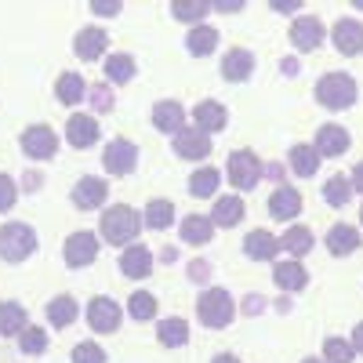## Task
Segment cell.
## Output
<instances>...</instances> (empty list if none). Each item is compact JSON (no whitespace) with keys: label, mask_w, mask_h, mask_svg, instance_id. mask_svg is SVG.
Here are the masks:
<instances>
[{"label":"cell","mask_w":363,"mask_h":363,"mask_svg":"<svg viewBox=\"0 0 363 363\" xmlns=\"http://www.w3.org/2000/svg\"><path fill=\"white\" fill-rule=\"evenodd\" d=\"M102 240L106 244H113V247H131L135 244V236L142 233V215L135 207H128V203H116V207H109L106 215H102Z\"/></svg>","instance_id":"cell-1"},{"label":"cell","mask_w":363,"mask_h":363,"mask_svg":"<svg viewBox=\"0 0 363 363\" xmlns=\"http://www.w3.org/2000/svg\"><path fill=\"white\" fill-rule=\"evenodd\" d=\"M316 102L323 106V109H335V113H342V109H349L352 102H356V80L349 77V73H323L320 80H316Z\"/></svg>","instance_id":"cell-2"},{"label":"cell","mask_w":363,"mask_h":363,"mask_svg":"<svg viewBox=\"0 0 363 363\" xmlns=\"http://www.w3.org/2000/svg\"><path fill=\"white\" fill-rule=\"evenodd\" d=\"M33 251H37V233H33V225H26V222L0 225V258H4V262L18 265V262H26Z\"/></svg>","instance_id":"cell-3"},{"label":"cell","mask_w":363,"mask_h":363,"mask_svg":"<svg viewBox=\"0 0 363 363\" xmlns=\"http://www.w3.org/2000/svg\"><path fill=\"white\" fill-rule=\"evenodd\" d=\"M196 313H200V323L211 327V330H222L229 327L236 306H233V294L222 291V287H207L200 298H196Z\"/></svg>","instance_id":"cell-4"},{"label":"cell","mask_w":363,"mask_h":363,"mask_svg":"<svg viewBox=\"0 0 363 363\" xmlns=\"http://www.w3.org/2000/svg\"><path fill=\"white\" fill-rule=\"evenodd\" d=\"M229 182L240 189V193H251L258 182H262V160L251 153V149H236V153H229Z\"/></svg>","instance_id":"cell-5"},{"label":"cell","mask_w":363,"mask_h":363,"mask_svg":"<svg viewBox=\"0 0 363 363\" xmlns=\"http://www.w3.org/2000/svg\"><path fill=\"white\" fill-rule=\"evenodd\" d=\"M55 149H58V138L48 124H33V128L22 131V153L29 160H51Z\"/></svg>","instance_id":"cell-6"},{"label":"cell","mask_w":363,"mask_h":363,"mask_svg":"<svg viewBox=\"0 0 363 363\" xmlns=\"http://www.w3.org/2000/svg\"><path fill=\"white\" fill-rule=\"evenodd\" d=\"M87 327L99 335H113L120 327V306L113 298H91L87 301Z\"/></svg>","instance_id":"cell-7"},{"label":"cell","mask_w":363,"mask_h":363,"mask_svg":"<svg viewBox=\"0 0 363 363\" xmlns=\"http://www.w3.org/2000/svg\"><path fill=\"white\" fill-rule=\"evenodd\" d=\"M138 164V149L128 142V138H116L106 145V153H102V167L109 174H131Z\"/></svg>","instance_id":"cell-8"},{"label":"cell","mask_w":363,"mask_h":363,"mask_svg":"<svg viewBox=\"0 0 363 363\" xmlns=\"http://www.w3.org/2000/svg\"><path fill=\"white\" fill-rule=\"evenodd\" d=\"M66 265H73V269H84V265H91L99 258V236L95 233H73L69 240H66Z\"/></svg>","instance_id":"cell-9"},{"label":"cell","mask_w":363,"mask_h":363,"mask_svg":"<svg viewBox=\"0 0 363 363\" xmlns=\"http://www.w3.org/2000/svg\"><path fill=\"white\" fill-rule=\"evenodd\" d=\"M291 44L298 51H316L323 44V22L313 18V15H301L291 22Z\"/></svg>","instance_id":"cell-10"},{"label":"cell","mask_w":363,"mask_h":363,"mask_svg":"<svg viewBox=\"0 0 363 363\" xmlns=\"http://www.w3.org/2000/svg\"><path fill=\"white\" fill-rule=\"evenodd\" d=\"M171 149L178 157H186V160H203L211 153V138L200 131V128H182L171 142Z\"/></svg>","instance_id":"cell-11"},{"label":"cell","mask_w":363,"mask_h":363,"mask_svg":"<svg viewBox=\"0 0 363 363\" xmlns=\"http://www.w3.org/2000/svg\"><path fill=\"white\" fill-rule=\"evenodd\" d=\"M106 196H109V186L102 178H80L77 186H73V203L80 207V211H95V207H102L106 203Z\"/></svg>","instance_id":"cell-12"},{"label":"cell","mask_w":363,"mask_h":363,"mask_svg":"<svg viewBox=\"0 0 363 363\" xmlns=\"http://www.w3.org/2000/svg\"><path fill=\"white\" fill-rule=\"evenodd\" d=\"M66 138H69L73 149L95 145V142H99V120H95V116H87V113H73V116H69V124H66Z\"/></svg>","instance_id":"cell-13"},{"label":"cell","mask_w":363,"mask_h":363,"mask_svg":"<svg viewBox=\"0 0 363 363\" xmlns=\"http://www.w3.org/2000/svg\"><path fill=\"white\" fill-rule=\"evenodd\" d=\"M106 48H109V37H106V29H99V26L80 29L77 40H73V51H77V58H84V62H95V58H102Z\"/></svg>","instance_id":"cell-14"},{"label":"cell","mask_w":363,"mask_h":363,"mask_svg":"<svg viewBox=\"0 0 363 363\" xmlns=\"http://www.w3.org/2000/svg\"><path fill=\"white\" fill-rule=\"evenodd\" d=\"M335 48L342 55H363V22L356 18H338L335 22Z\"/></svg>","instance_id":"cell-15"},{"label":"cell","mask_w":363,"mask_h":363,"mask_svg":"<svg viewBox=\"0 0 363 363\" xmlns=\"http://www.w3.org/2000/svg\"><path fill=\"white\" fill-rule=\"evenodd\" d=\"M301 211V193L291 189V186H277L269 196V215L277 218V222H291L294 215Z\"/></svg>","instance_id":"cell-16"},{"label":"cell","mask_w":363,"mask_h":363,"mask_svg":"<svg viewBox=\"0 0 363 363\" xmlns=\"http://www.w3.org/2000/svg\"><path fill=\"white\" fill-rule=\"evenodd\" d=\"M149 269H153V255H149V247H142V244L124 247V255H120V272H124L128 280H145Z\"/></svg>","instance_id":"cell-17"},{"label":"cell","mask_w":363,"mask_h":363,"mask_svg":"<svg viewBox=\"0 0 363 363\" xmlns=\"http://www.w3.org/2000/svg\"><path fill=\"white\" fill-rule=\"evenodd\" d=\"M251 73H255V55H251L247 48H233V51L222 58V77H225V80L240 84V80H251Z\"/></svg>","instance_id":"cell-18"},{"label":"cell","mask_w":363,"mask_h":363,"mask_svg":"<svg viewBox=\"0 0 363 363\" xmlns=\"http://www.w3.org/2000/svg\"><path fill=\"white\" fill-rule=\"evenodd\" d=\"M313 149H316L320 157H342L345 149H349V131L342 124H327V128L316 131V145Z\"/></svg>","instance_id":"cell-19"},{"label":"cell","mask_w":363,"mask_h":363,"mask_svg":"<svg viewBox=\"0 0 363 363\" xmlns=\"http://www.w3.org/2000/svg\"><path fill=\"white\" fill-rule=\"evenodd\" d=\"M153 128L157 131H167V135H178L182 128H186V109H182L178 102L164 99L153 106Z\"/></svg>","instance_id":"cell-20"},{"label":"cell","mask_w":363,"mask_h":363,"mask_svg":"<svg viewBox=\"0 0 363 363\" xmlns=\"http://www.w3.org/2000/svg\"><path fill=\"white\" fill-rule=\"evenodd\" d=\"M193 120H196V128H200L203 135H215V131H222V128L229 124V113H225L222 102H200V106L193 109Z\"/></svg>","instance_id":"cell-21"},{"label":"cell","mask_w":363,"mask_h":363,"mask_svg":"<svg viewBox=\"0 0 363 363\" xmlns=\"http://www.w3.org/2000/svg\"><path fill=\"white\" fill-rule=\"evenodd\" d=\"M277 251H280V240L272 236V233H265V229H255V233H247V240H244V255H247L251 262H269Z\"/></svg>","instance_id":"cell-22"},{"label":"cell","mask_w":363,"mask_h":363,"mask_svg":"<svg viewBox=\"0 0 363 363\" xmlns=\"http://www.w3.org/2000/svg\"><path fill=\"white\" fill-rule=\"evenodd\" d=\"M244 200L240 196H218L215 200V211H211V225H222V229H229V225H240L244 222Z\"/></svg>","instance_id":"cell-23"},{"label":"cell","mask_w":363,"mask_h":363,"mask_svg":"<svg viewBox=\"0 0 363 363\" xmlns=\"http://www.w3.org/2000/svg\"><path fill=\"white\" fill-rule=\"evenodd\" d=\"M272 280H277V287L280 291H301L309 284V272H306V265L301 262H277V269H272Z\"/></svg>","instance_id":"cell-24"},{"label":"cell","mask_w":363,"mask_h":363,"mask_svg":"<svg viewBox=\"0 0 363 363\" xmlns=\"http://www.w3.org/2000/svg\"><path fill=\"white\" fill-rule=\"evenodd\" d=\"M356 247H359V233H356L349 222L330 225V233H327V251H330V255L345 258V255H352Z\"/></svg>","instance_id":"cell-25"},{"label":"cell","mask_w":363,"mask_h":363,"mask_svg":"<svg viewBox=\"0 0 363 363\" xmlns=\"http://www.w3.org/2000/svg\"><path fill=\"white\" fill-rule=\"evenodd\" d=\"M55 95H58V102H62V106H80L84 95H87V84H84L80 73H62V77H58V84H55Z\"/></svg>","instance_id":"cell-26"},{"label":"cell","mask_w":363,"mask_h":363,"mask_svg":"<svg viewBox=\"0 0 363 363\" xmlns=\"http://www.w3.org/2000/svg\"><path fill=\"white\" fill-rule=\"evenodd\" d=\"M29 327V316L18 301H0V335L11 338V335H22Z\"/></svg>","instance_id":"cell-27"},{"label":"cell","mask_w":363,"mask_h":363,"mask_svg":"<svg viewBox=\"0 0 363 363\" xmlns=\"http://www.w3.org/2000/svg\"><path fill=\"white\" fill-rule=\"evenodd\" d=\"M211 236H215V225H211V218H203V215H189V218H182V240H186V244L203 247Z\"/></svg>","instance_id":"cell-28"},{"label":"cell","mask_w":363,"mask_h":363,"mask_svg":"<svg viewBox=\"0 0 363 363\" xmlns=\"http://www.w3.org/2000/svg\"><path fill=\"white\" fill-rule=\"evenodd\" d=\"M142 222H145L149 229H171V225H174V203H171V200H149Z\"/></svg>","instance_id":"cell-29"},{"label":"cell","mask_w":363,"mask_h":363,"mask_svg":"<svg viewBox=\"0 0 363 363\" xmlns=\"http://www.w3.org/2000/svg\"><path fill=\"white\" fill-rule=\"evenodd\" d=\"M287 160H291V171L301 174V178H313L316 167H320V153H316L313 145H294Z\"/></svg>","instance_id":"cell-30"},{"label":"cell","mask_w":363,"mask_h":363,"mask_svg":"<svg viewBox=\"0 0 363 363\" xmlns=\"http://www.w3.org/2000/svg\"><path fill=\"white\" fill-rule=\"evenodd\" d=\"M218 182H222V174H218V167H196L193 171V178H189V193L193 196H215L218 193Z\"/></svg>","instance_id":"cell-31"},{"label":"cell","mask_w":363,"mask_h":363,"mask_svg":"<svg viewBox=\"0 0 363 363\" xmlns=\"http://www.w3.org/2000/svg\"><path fill=\"white\" fill-rule=\"evenodd\" d=\"M157 338H160V345H167V349L186 345V342H189V323L178 320V316H171V320H164V323L157 327Z\"/></svg>","instance_id":"cell-32"},{"label":"cell","mask_w":363,"mask_h":363,"mask_svg":"<svg viewBox=\"0 0 363 363\" xmlns=\"http://www.w3.org/2000/svg\"><path fill=\"white\" fill-rule=\"evenodd\" d=\"M186 48H189V55H196V58L211 55V51L218 48V29H211V26H196L193 33L186 37Z\"/></svg>","instance_id":"cell-33"},{"label":"cell","mask_w":363,"mask_h":363,"mask_svg":"<svg viewBox=\"0 0 363 363\" xmlns=\"http://www.w3.org/2000/svg\"><path fill=\"white\" fill-rule=\"evenodd\" d=\"M280 247H284L287 255H294V262H298V255H309V251H313V233H309L306 225H291V229L284 233V240H280Z\"/></svg>","instance_id":"cell-34"},{"label":"cell","mask_w":363,"mask_h":363,"mask_svg":"<svg viewBox=\"0 0 363 363\" xmlns=\"http://www.w3.org/2000/svg\"><path fill=\"white\" fill-rule=\"evenodd\" d=\"M48 320H51V327H69V323L77 320V301H73L69 294L51 298V306H48Z\"/></svg>","instance_id":"cell-35"},{"label":"cell","mask_w":363,"mask_h":363,"mask_svg":"<svg viewBox=\"0 0 363 363\" xmlns=\"http://www.w3.org/2000/svg\"><path fill=\"white\" fill-rule=\"evenodd\" d=\"M106 77H109V84H128L131 77H135V58L131 55H109L106 58Z\"/></svg>","instance_id":"cell-36"},{"label":"cell","mask_w":363,"mask_h":363,"mask_svg":"<svg viewBox=\"0 0 363 363\" xmlns=\"http://www.w3.org/2000/svg\"><path fill=\"white\" fill-rule=\"evenodd\" d=\"M211 11V4H203V0H174L171 4V15L178 22H203Z\"/></svg>","instance_id":"cell-37"},{"label":"cell","mask_w":363,"mask_h":363,"mask_svg":"<svg viewBox=\"0 0 363 363\" xmlns=\"http://www.w3.org/2000/svg\"><path fill=\"white\" fill-rule=\"evenodd\" d=\"M349 196H352V186H349L345 174H335V178H330L327 186H323V200H327L330 207H345Z\"/></svg>","instance_id":"cell-38"},{"label":"cell","mask_w":363,"mask_h":363,"mask_svg":"<svg viewBox=\"0 0 363 363\" xmlns=\"http://www.w3.org/2000/svg\"><path fill=\"white\" fill-rule=\"evenodd\" d=\"M128 313H131L135 320H153V316H157V298L149 294V291H135L131 301H128Z\"/></svg>","instance_id":"cell-39"},{"label":"cell","mask_w":363,"mask_h":363,"mask_svg":"<svg viewBox=\"0 0 363 363\" xmlns=\"http://www.w3.org/2000/svg\"><path fill=\"white\" fill-rule=\"evenodd\" d=\"M18 338H22V342H18V349H22L26 356H40V352L48 349V335H44L40 327H26Z\"/></svg>","instance_id":"cell-40"},{"label":"cell","mask_w":363,"mask_h":363,"mask_svg":"<svg viewBox=\"0 0 363 363\" xmlns=\"http://www.w3.org/2000/svg\"><path fill=\"white\" fill-rule=\"evenodd\" d=\"M323 356H327V363H352V345L345 342V338H327L323 342Z\"/></svg>","instance_id":"cell-41"},{"label":"cell","mask_w":363,"mask_h":363,"mask_svg":"<svg viewBox=\"0 0 363 363\" xmlns=\"http://www.w3.org/2000/svg\"><path fill=\"white\" fill-rule=\"evenodd\" d=\"M73 363H106V352L99 342H80L73 349Z\"/></svg>","instance_id":"cell-42"},{"label":"cell","mask_w":363,"mask_h":363,"mask_svg":"<svg viewBox=\"0 0 363 363\" xmlns=\"http://www.w3.org/2000/svg\"><path fill=\"white\" fill-rule=\"evenodd\" d=\"M15 196H18V189H15V182L0 171V215H4V211H11L15 207Z\"/></svg>","instance_id":"cell-43"},{"label":"cell","mask_w":363,"mask_h":363,"mask_svg":"<svg viewBox=\"0 0 363 363\" xmlns=\"http://www.w3.org/2000/svg\"><path fill=\"white\" fill-rule=\"evenodd\" d=\"M91 106H95L99 113H109V109H113V95H109V87H106V84L91 87Z\"/></svg>","instance_id":"cell-44"},{"label":"cell","mask_w":363,"mask_h":363,"mask_svg":"<svg viewBox=\"0 0 363 363\" xmlns=\"http://www.w3.org/2000/svg\"><path fill=\"white\" fill-rule=\"evenodd\" d=\"M349 186L356 189V193H363V160L352 167V178H349Z\"/></svg>","instance_id":"cell-45"},{"label":"cell","mask_w":363,"mask_h":363,"mask_svg":"<svg viewBox=\"0 0 363 363\" xmlns=\"http://www.w3.org/2000/svg\"><path fill=\"white\" fill-rule=\"evenodd\" d=\"M189 277H193V280H203V277H211L207 262H193V265H189Z\"/></svg>","instance_id":"cell-46"},{"label":"cell","mask_w":363,"mask_h":363,"mask_svg":"<svg viewBox=\"0 0 363 363\" xmlns=\"http://www.w3.org/2000/svg\"><path fill=\"white\" fill-rule=\"evenodd\" d=\"M91 11L95 15H120V4H102L99 0V4H91Z\"/></svg>","instance_id":"cell-47"},{"label":"cell","mask_w":363,"mask_h":363,"mask_svg":"<svg viewBox=\"0 0 363 363\" xmlns=\"http://www.w3.org/2000/svg\"><path fill=\"white\" fill-rule=\"evenodd\" d=\"M352 352H363V323H356V330H352Z\"/></svg>","instance_id":"cell-48"},{"label":"cell","mask_w":363,"mask_h":363,"mask_svg":"<svg viewBox=\"0 0 363 363\" xmlns=\"http://www.w3.org/2000/svg\"><path fill=\"white\" fill-rule=\"evenodd\" d=\"M40 182H44V178H40L37 171H29V174H26V189H37V186H40Z\"/></svg>","instance_id":"cell-49"},{"label":"cell","mask_w":363,"mask_h":363,"mask_svg":"<svg viewBox=\"0 0 363 363\" xmlns=\"http://www.w3.org/2000/svg\"><path fill=\"white\" fill-rule=\"evenodd\" d=\"M262 174H269V178H284V167H280V164H269V167H262Z\"/></svg>","instance_id":"cell-50"},{"label":"cell","mask_w":363,"mask_h":363,"mask_svg":"<svg viewBox=\"0 0 363 363\" xmlns=\"http://www.w3.org/2000/svg\"><path fill=\"white\" fill-rule=\"evenodd\" d=\"M272 8H277V11H298V8H301V0H294V4H287V0H280V4H272Z\"/></svg>","instance_id":"cell-51"},{"label":"cell","mask_w":363,"mask_h":363,"mask_svg":"<svg viewBox=\"0 0 363 363\" xmlns=\"http://www.w3.org/2000/svg\"><path fill=\"white\" fill-rule=\"evenodd\" d=\"M211 363H240L233 352H222V356H215V359H211Z\"/></svg>","instance_id":"cell-52"},{"label":"cell","mask_w":363,"mask_h":363,"mask_svg":"<svg viewBox=\"0 0 363 363\" xmlns=\"http://www.w3.org/2000/svg\"><path fill=\"white\" fill-rule=\"evenodd\" d=\"M218 11H240V8H244V4H240V0H236V4H229V0H225V4H215Z\"/></svg>","instance_id":"cell-53"},{"label":"cell","mask_w":363,"mask_h":363,"mask_svg":"<svg viewBox=\"0 0 363 363\" xmlns=\"http://www.w3.org/2000/svg\"><path fill=\"white\" fill-rule=\"evenodd\" d=\"M301 363H323V359H313V356H309V359H301Z\"/></svg>","instance_id":"cell-54"},{"label":"cell","mask_w":363,"mask_h":363,"mask_svg":"<svg viewBox=\"0 0 363 363\" xmlns=\"http://www.w3.org/2000/svg\"><path fill=\"white\" fill-rule=\"evenodd\" d=\"M359 225H363V211H359Z\"/></svg>","instance_id":"cell-55"}]
</instances>
